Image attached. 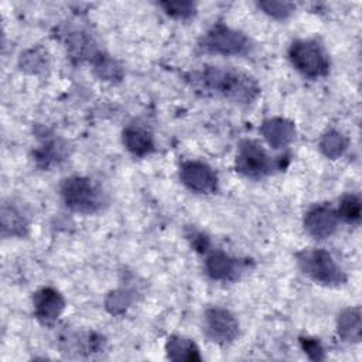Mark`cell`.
Listing matches in <instances>:
<instances>
[{
  "label": "cell",
  "instance_id": "1",
  "mask_svg": "<svg viewBox=\"0 0 362 362\" xmlns=\"http://www.w3.org/2000/svg\"><path fill=\"white\" fill-rule=\"evenodd\" d=\"M188 81L204 95L219 96L235 103H250L260 93V88L252 76L233 68L204 66L191 72Z\"/></svg>",
  "mask_w": 362,
  "mask_h": 362
},
{
  "label": "cell",
  "instance_id": "2",
  "mask_svg": "<svg viewBox=\"0 0 362 362\" xmlns=\"http://www.w3.org/2000/svg\"><path fill=\"white\" fill-rule=\"evenodd\" d=\"M300 270L315 283L324 286H341L346 274L325 249H304L296 255Z\"/></svg>",
  "mask_w": 362,
  "mask_h": 362
},
{
  "label": "cell",
  "instance_id": "3",
  "mask_svg": "<svg viewBox=\"0 0 362 362\" xmlns=\"http://www.w3.org/2000/svg\"><path fill=\"white\" fill-rule=\"evenodd\" d=\"M61 195L65 205L79 214H95L105 202L100 187L90 178L79 175L64 180L61 184Z\"/></svg>",
  "mask_w": 362,
  "mask_h": 362
},
{
  "label": "cell",
  "instance_id": "4",
  "mask_svg": "<svg viewBox=\"0 0 362 362\" xmlns=\"http://www.w3.org/2000/svg\"><path fill=\"white\" fill-rule=\"evenodd\" d=\"M293 66L307 78L317 79L329 72V57L315 40H296L288 48Z\"/></svg>",
  "mask_w": 362,
  "mask_h": 362
},
{
  "label": "cell",
  "instance_id": "5",
  "mask_svg": "<svg viewBox=\"0 0 362 362\" xmlns=\"http://www.w3.org/2000/svg\"><path fill=\"white\" fill-rule=\"evenodd\" d=\"M199 48L209 54L245 55L250 49L249 38L222 23L212 25L199 41Z\"/></svg>",
  "mask_w": 362,
  "mask_h": 362
},
{
  "label": "cell",
  "instance_id": "6",
  "mask_svg": "<svg viewBox=\"0 0 362 362\" xmlns=\"http://www.w3.org/2000/svg\"><path fill=\"white\" fill-rule=\"evenodd\" d=\"M277 165L259 141L249 139L240 141L235 158V168L239 174L259 180L273 173Z\"/></svg>",
  "mask_w": 362,
  "mask_h": 362
},
{
  "label": "cell",
  "instance_id": "7",
  "mask_svg": "<svg viewBox=\"0 0 362 362\" xmlns=\"http://www.w3.org/2000/svg\"><path fill=\"white\" fill-rule=\"evenodd\" d=\"M204 331L212 342L226 345L238 338L239 322L230 311L221 307H212L205 311Z\"/></svg>",
  "mask_w": 362,
  "mask_h": 362
},
{
  "label": "cell",
  "instance_id": "8",
  "mask_svg": "<svg viewBox=\"0 0 362 362\" xmlns=\"http://www.w3.org/2000/svg\"><path fill=\"white\" fill-rule=\"evenodd\" d=\"M181 182L192 192L209 195L218 189V177L215 171L202 161L189 160L180 167Z\"/></svg>",
  "mask_w": 362,
  "mask_h": 362
},
{
  "label": "cell",
  "instance_id": "9",
  "mask_svg": "<svg viewBox=\"0 0 362 362\" xmlns=\"http://www.w3.org/2000/svg\"><path fill=\"white\" fill-rule=\"evenodd\" d=\"M338 221V212L329 204H315L305 212L304 229L314 239L322 240L334 235Z\"/></svg>",
  "mask_w": 362,
  "mask_h": 362
},
{
  "label": "cell",
  "instance_id": "10",
  "mask_svg": "<svg viewBox=\"0 0 362 362\" xmlns=\"http://www.w3.org/2000/svg\"><path fill=\"white\" fill-rule=\"evenodd\" d=\"M249 263L247 259H236L222 250H215L205 260V272L212 280L233 281L249 269Z\"/></svg>",
  "mask_w": 362,
  "mask_h": 362
},
{
  "label": "cell",
  "instance_id": "11",
  "mask_svg": "<svg viewBox=\"0 0 362 362\" xmlns=\"http://www.w3.org/2000/svg\"><path fill=\"white\" fill-rule=\"evenodd\" d=\"M33 307L35 318L47 327H51L65 308V300L52 287L38 290L33 297Z\"/></svg>",
  "mask_w": 362,
  "mask_h": 362
},
{
  "label": "cell",
  "instance_id": "12",
  "mask_svg": "<svg viewBox=\"0 0 362 362\" xmlns=\"http://www.w3.org/2000/svg\"><path fill=\"white\" fill-rule=\"evenodd\" d=\"M260 133L273 148L288 146L296 139V126L284 117H272L262 123Z\"/></svg>",
  "mask_w": 362,
  "mask_h": 362
},
{
  "label": "cell",
  "instance_id": "13",
  "mask_svg": "<svg viewBox=\"0 0 362 362\" xmlns=\"http://www.w3.org/2000/svg\"><path fill=\"white\" fill-rule=\"evenodd\" d=\"M124 147L137 157H144L154 151V139L151 132L139 123H130L123 130Z\"/></svg>",
  "mask_w": 362,
  "mask_h": 362
},
{
  "label": "cell",
  "instance_id": "14",
  "mask_svg": "<svg viewBox=\"0 0 362 362\" xmlns=\"http://www.w3.org/2000/svg\"><path fill=\"white\" fill-rule=\"evenodd\" d=\"M68 146L58 139L47 140L34 151V161L37 167L42 170H48L55 164H59L62 160H65L68 154Z\"/></svg>",
  "mask_w": 362,
  "mask_h": 362
},
{
  "label": "cell",
  "instance_id": "15",
  "mask_svg": "<svg viewBox=\"0 0 362 362\" xmlns=\"http://www.w3.org/2000/svg\"><path fill=\"white\" fill-rule=\"evenodd\" d=\"M165 352H167V358L171 361L194 362V361L202 359L197 344L192 339L180 337V335H173L167 339Z\"/></svg>",
  "mask_w": 362,
  "mask_h": 362
},
{
  "label": "cell",
  "instance_id": "16",
  "mask_svg": "<svg viewBox=\"0 0 362 362\" xmlns=\"http://www.w3.org/2000/svg\"><path fill=\"white\" fill-rule=\"evenodd\" d=\"M338 335L348 342H359L362 335L361 324V308L352 307L344 310L337 320Z\"/></svg>",
  "mask_w": 362,
  "mask_h": 362
},
{
  "label": "cell",
  "instance_id": "17",
  "mask_svg": "<svg viewBox=\"0 0 362 362\" xmlns=\"http://www.w3.org/2000/svg\"><path fill=\"white\" fill-rule=\"evenodd\" d=\"M28 221L21 214V211L10 204H3L1 206V233L3 236L23 238L27 235Z\"/></svg>",
  "mask_w": 362,
  "mask_h": 362
},
{
  "label": "cell",
  "instance_id": "18",
  "mask_svg": "<svg viewBox=\"0 0 362 362\" xmlns=\"http://www.w3.org/2000/svg\"><path fill=\"white\" fill-rule=\"evenodd\" d=\"M92 64H93V71L95 74L103 79V81H109V82H119L123 78V69L120 66V64L103 54H96L92 58Z\"/></svg>",
  "mask_w": 362,
  "mask_h": 362
},
{
  "label": "cell",
  "instance_id": "19",
  "mask_svg": "<svg viewBox=\"0 0 362 362\" xmlns=\"http://www.w3.org/2000/svg\"><path fill=\"white\" fill-rule=\"evenodd\" d=\"M346 147H348V139L337 130L327 132L320 140V150L325 157L331 160L339 158L345 153Z\"/></svg>",
  "mask_w": 362,
  "mask_h": 362
},
{
  "label": "cell",
  "instance_id": "20",
  "mask_svg": "<svg viewBox=\"0 0 362 362\" xmlns=\"http://www.w3.org/2000/svg\"><path fill=\"white\" fill-rule=\"evenodd\" d=\"M338 216L351 225H358L361 222L362 202L358 194H346L342 197L339 209L337 211Z\"/></svg>",
  "mask_w": 362,
  "mask_h": 362
},
{
  "label": "cell",
  "instance_id": "21",
  "mask_svg": "<svg viewBox=\"0 0 362 362\" xmlns=\"http://www.w3.org/2000/svg\"><path fill=\"white\" fill-rule=\"evenodd\" d=\"M20 66L30 74L44 72L48 68V58L45 51L41 48H31L25 51L20 57Z\"/></svg>",
  "mask_w": 362,
  "mask_h": 362
},
{
  "label": "cell",
  "instance_id": "22",
  "mask_svg": "<svg viewBox=\"0 0 362 362\" xmlns=\"http://www.w3.org/2000/svg\"><path fill=\"white\" fill-rule=\"evenodd\" d=\"M160 7L173 18L188 20L197 13V6L192 1H161Z\"/></svg>",
  "mask_w": 362,
  "mask_h": 362
},
{
  "label": "cell",
  "instance_id": "23",
  "mask_svg": "<svg viewBox=\"0 0 362 362\" xmlns=\"http://www.w3.org/2000/svg\"><path fill=\"white\" fill-rule=\"evenodd\" d=\"M257 7L263 10L267 16L277 18V20H284L287 18L294 10L296 4L290 1H274V0H267V1H259Z\"/></svg>",
  "mask_w": 362,
  "mask_h": 362
},
{
  "label": "cell",
  "instance_id": "24",
  "mask_svg": "<svg viewBox=\"0 0 362 362\" xmlns=\"http://www.w3.org/2000/svg\"><path fill=\"white\" fill-rule=\"evenodd\" d=\"M105 304L112 314H119V313H123L126 307L130 304V297L124 291H115L107 296Z\"/></svg>",
  "mask_w": 362,
  "mask_h": 362
},
{
  "label": "cell",
  "instance_id": "25",
  "mask_svg": "<svg viewBox=\"0 0 362 362\" xmlns=\"http://www.w3.org/2000/svg\"><path fill=\"white\" fill-rule=\"evenodd\" d=\"M300 344H301L303 351L308 355L310 359H314V361L324 359V349L318 339L305 337V338H300Z\"/></svg>",
  "mask_w": 362,
  "mask_h": 362
},
{
  "label": "cell",
  "instance_id": "26",
  "mask_svg": "<svg viewBox=\"0 0 362 362\" xmlns=\"http://www.w3.org/2000/svg\"><path fill=\"white\" fill-rule=\"evenodd\" d=\"M187 239L191 242V246L199 253H205L209 247V239L202 232H198V230L192 229L187 235Z\"/></svg>",
  "mask_w": 362,
  "mask_h": 362
}]
</instances>
